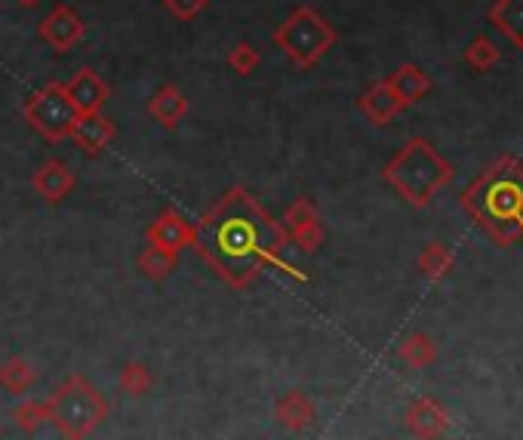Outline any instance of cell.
Instances as JSON below:
<instances>
[{
  "label": "cell",
  "instance_id": "1",
  "mask_svg": "<svg viewBox=\"0 0 523 440\" xmlns=\"http://www.w3.org/2000/svg\"><path fill=\"white\" fill-rule=\"evenodd\" d=\"M287 244L290 240L284 225L274 222L244 185H234L219 197V204L210 207V213L194 225L191 250L204 259L228 287L244 290L253 280H259L262 271L271 265L284 268L287 274L302 280L299 271H293L280 259Z\"/></svg>",
  "mask_w": 523,
  "mask_h": 440
},
{
  "label": "cell",
  "instance_id": "2",
  "mask_svg": "<svg viewBox=\"0 0 523 440\" xmlns=\"http://www.w3.org/2000/svg\"><path fill=\"white\" fill-rule=\"evenodd\" d=\"M462 210L484 228L499 247L523 237V160L502 154L462 191Z\"/></svg>",
  "mask_w": 523,
  "mask_h": 440
},
{
  "label": "cell",
  "instance_id": "3",
  "mask_svg": "<svg viewBox=\"0 0 523 440\" xmlns=\"http://www.w3.org/2000/svg\"><path fill=\"white\" fill-rule=\"evenodd\" d=\"M382 179L404 197L410 207L422 210L431 204L440 188L453 182V164L428 139L413 136L382 167Z\"/></svg>",
  "mask_w": 523,
  "mask_h": 440
},
{
  "label": "cell",
  "instance_id": "4",
  "mask_svg": "<svg viewBox=\"0 0 523 440\" xmlns=\"http://www.w3.org/2000/svg\"><path fill=\"white\" fill-rule=\"evenodd\" d=\"M47 404H50V422L65 440H87L108 419V400L80 373L65 376L47 397Z\"/></svg>",
  "mask_w": 523,
  "mask_h": 440
},
{
  "label": "cell",
  "instance_id": "5",
  "mask_svg": "<svg viewBox=\"0 0 523 440\" xmlns=\"http://www.w3.org/2000/svg\"><path fill=\"white\" fill-rule=\"evenodd\" d=\"M274 44L284 50V56L299 65V68H311L324 59L333 47H336V28L320 16L311 7H296L284 22H280L271 34Z\"/></svg>",
  "mask_w": 523,
  "mask_h": 440
},
{
  "label": "cell",
  "instance_id": "6",
  "mask_svg": "<svg viewBox=\"0 0 523 440\" xmlns=\"http://www.w3.org/2000/svg\"><path fill=\"white\" fill-rule=\"evenodd\" d=\"M22 114L28 124L44 136L50 142H62L68 139L74 120H77V111L71 105V99L65 96V87L59 84V80H53V84H44L40 90H34L25 105H22Z\"/></svg>",
  "mask_w": 523,
  "mask_h": 440
},
{
  "label": "cell",
  "instance_id": "7",
  "mask_svg": "<svg viewBox=\"0 0 523 440\" xmlns=\"http://www.w3.org/2000/svg\"><path fill=\"white\" fill-rule=\"evenodd\" d=\"M280 225H284L290 244H296L302 253H317V247L324 244V237H327V228L317 213V204L308 197L293 200L284 213V219H280Z\"/></svg>",
  "mask_w": 523,
  "mask_h": 440
},
{
  "label": "cell",
  "instance_id": "8",
  "mask_svg": "<svg viewBox=\"0 0 523 440\" xmlns=\"http://www.w3.org/2000/svg\"><path fill=\"white\" fill-rule=\"evenodd\" d=\"M37 34H40V40H44V44H47L50 50L68 53V50H74V47L80 44V40H84L87 25H84V19H80L71 7L59 4V7H53L44 19H40Z\"/></svg>",
  "mask_w": 523,
  "mask_h": 440
},
{
  "label": "cell",
  "instance_id": "9",
  "mask_svg": "<svg viewBox=\"0 0 523 440\" xmlns=\"http://www.w3.org/2000/svg\"><path fill=\"white\" fill-rule=\"evenodd\" d=\"M62 87H65V96L71 99V105H74L77 114H96V111H102L105 102H108V96H111L108 84H105V80L93 68H80L71 80H65Z\"/></svg>",
  "mask_w": 523,
  "mask_h": 440
},
{
  "label": "cell",
  "instance_id": "10",
  "mask_svg": "<svg viewBox=\"0 0 523 440\" xmlns=\"http://www.w3.org/2000/svg\"><path fill=\"white\" fill-rule=\"evenodd\" d=\"M114 136H117L114 120L105 117L102 111H96V114H77L74 127H71V133H68V139H71L80 151H84V154H90V157L102 154V151L111 145Z\"/></svg>",
  "mask_w": 523,
  "mask_h": 440
},
{
  "label": "cell",
  "instance_id": "11",
  "mask_svg": "<svg viewBox=\"0 0 523 440\" xmlns=\"http://www.w3.org/2000/svg\"><path fill=\"white\" fill-rule=\"evenodd\" d=\"M404 425L419 440H437L450 428V413H447L444 404H437L434 397H419L410 404V410L404 416Z\"/></svg>",
  "mask_w": 523,
  "mask_h": 440
},
{
  "label": "cell",
  "instance_id": "12",
  "mask_svg": "<svg viewBox=\"0 0 523 440\" xmlns=\"http://www.w3.org/2000/svg\"><path fill=\"white\" fill-rule=\"evenodd\" d=\"M145 237H148V244H154V247H160V250L179 253V250L191 247V240H194V225H191L182 213H176V210H164V213H160V216L148 225Z\"/></svg>",
  "mask_w": 523,
  "mask_h": 440
},
{
  "label": "cell",
  "instance_id": "13",
  "mask_svg": "<svg viewBox=\"0 0 523 440\" xmlns=\"http://www.w3.org/2000/svg\"><path fill=\"white\" fill-rule=\"evenodd\" d=\"M74 185H77V179H74L71 167L59 157L44 160V164H40L31 176V188L44 197L47 204H62V200L74 191Z\"/></svg>",
  "mask_w": 523,
  "mask_h": 440
},
{
  "label": "cell",
  "instance_id": "14",
  "mask_svg": "<svg viewBox=\"0 0 523 440\" xmlns=\"http://www.w3.org/2000/svg\"><path fill=\"white\" fill-rule=\"evenodd\" d=\"M357 108L360 114H364L370 124L376 127H385L391 124V120L404 111V105H400V99L394 96V90L388 87V80H379V84H373L364 96L357 99Z\"/></svg>",
  "mask_w": 523,
  "mask_h": 440
},
{
  "label": "cell",
  "instance_id": "15",
  "mask_svg": "<svg viewBox=\"0 0 523 440\" xmlns=\"http://www.w3.org/2000/svg\"><path fill=\"white\" fill-rule=\"evenodd\" d=\"M274 419L284 425L287 431H305L314 425L317 419V410L311 404V397L305 391H287V394H280L277 397V404H274Z\"/></svg>",
  "mask_w": 523,
  "mask_h": 440
},
{
  "label": "cell",
  "instance_id": "16",
  "mask_svg": "<svg viewBox=\"0 0 523 440\" xmlns=\"http://www.w3.org/2000/svg\"><path fill=\"white\" fill-rule=\"evenodd\" d=\"M388 87L394 90V96L400 99V105H413V102H419L425 93H431V77H428V71L425 68H419V65H413V62H407V65H400L397 71H391L388 77Z\"/></svg>",
  "mask_w": 523,
  "mask_h": 440
},
{
  "label": "cell",
  "instance_id": "17",
  "mask_svg": "<svg viewBox=\"0 0 523 440\" xmlns=\"http://www.w3.org/2000/svg\"><path fill=\"white\" fill-rule=\"evenodd\" d=\"M148 114L157 120L160 127L164 130H173L179 120L188 114V99L179 87L173 84H164V87H157V93L148 99Z\"/></svg>",
  "mask_w": 523,
  "mask_h": 440
},
{
  "label": "cell",
  "instance_id": "18",
  "mask_svg": "<svg viewBox=\"0 0 523 440\" xmlns=\"http://www.w3.org/2000/svg\"><path fill=\"white\" fill-rule=\"evenodd\" d=\"M490 25L511 47L523 50V0H496L490 7Z\"/></svg>",
  "mask_w": 523,
  "mask_h": 440
},
{
  "label": "cell",
  "instance_id": "19",
  "mask_svg": "<svg viewBox=\"0 0 523 440\" xmlns=\"http://www.w3.org/2000/svg\"><path fill=\"white\" fill-rule=\"evenodd\" d=\"M37 385V370L28 357L13 354L0 364V388L10 391V394H28Z\"/></svg>",
  "mask_w": 523,
  "mask_h": 440
},
{
  "label": "cell",
  "instance_id": "20",
  "mask_svg": "<svg viewBox=\"0 0 523 440\" xmlns=\"http://www.w3.org/2000/svg\"><path fill=\"white\" fill-rule=\"evenodd\" d=\"M397 357L400 364H407L410 370H425L437 360V342L428 333H410L397 345Z\"/></svg>",
  "mask_w": 523,
  "mask_h": 440
},
{
  "label": "cell",
  "instance_id": "21",
  "mask_svg": "<svg viewBox=\"0 0 523 440\" xmlns=\"http://www.w3.org/2000/svg\"><path fill=\"white\" fill-rule=\"evenodd\" d=\"M136 265H139L142 277H148L151 284H164V280H167V277L176 271V265H179V253H170V250H160V247L148 244V247L139 253Z\"/></svg>",
  "mask_w": 523,
  "mask_h": 440
},
{
  "label": "cell",
  "instance_id": "22",
  "mask_svg": "<svg viewBox=\"0 0 523 440\" xmlns=\"http://www.w3.org/2000/svg\"><path fill=\"white\" fill-rule=\"evenodd\" d=\"M416 265H419V271H422L425 280H431V284H440V280L453 274L456 256H453V250L447 244H428L419 253V262Z\"/></svg>",
  "mask_w": 523,
  "mask_h": 440
},
{
  "label": "cell",
  "instance_id": "23",
  "mask_svg": "<svg viewBox=\"0 0 523 440\" xmlns=\"http://www.w3.org/2000/svg\"><path fill=\"white\" fill-rule=\"evenodd\" d=\"M10 419L22 434H34L50 422V404L47 400H31L28 397V400H22L19 407H13Z\"/></svg>",
  "mask_w": 523,
  "mask_h": 440
},
{
  "label": "cell",
  "instance_id": "24",
  "mask_svg": "<svg viewBox=\"0 0 523 440\" xmlns=\"http://www.w3.org/2000/svg\"><path fill=\"white\" fill-rule=\"evenodd\" d=\"M154 385V373L142 364V360H127L117 373V388L130 397H145Z\"/></svg>",
  "mask_w": 523,
  "mask_h": 440
},
{
  "label": "cell",
  "instance_id": "25",
  "mask_svg": "<svg viewBox=\"0 0 523 440\" xmlns=\"http://www.w3.org/2000/svg\"><path fill=\"white\" fill-rule=\"evenodd\" d=\"M499 59H502V50L493 44V37H487V34H477V37L471 40V44L465 47V62H468V68H474V71H480V74H487L490 68H496Z\"/></svg>",
  "mask_w": 523,
  "mask_h": 440
},
{
  "label": "cell",
  "instance_id": "26",
  "mask_svg": "<svg viewBox=\"0 0 523 440\" xmlns=\"http://www.w3.org/2000/svg\"><path fill=\"white\" fill-rule=\"evenodd\" d=\"M259 62H262L259 50H256L253 44H247V40H240V44H234L231 53H228V68H231L234 74H240V77H250V74L259 68Z\"/></svg>",
  "mask_w": 523,
  "mask_h": 440
},
{
  "label": "cell",
  "instance_id": "27",
  "mask_svg": "<svg viewBox=\"0 0 523 440\" xmlns=\"http://www.w3.org/2000/svg\"><path fill=\"white\" fill-rule=\"evenodd\" d=\"M210 0H164V7L170 16H176L179 22H191L194 16H200L207 10Z\"/></svg>",
  "mask_w": 523,
  "mask_h": 440
},
{
  "label": "cell",
  "instance_id": "28",
  "mask_svg": "<svg viewBox=\"0 0 523 440\" xmlns=\"http://www.w3.org/2000/svg\"><path fill=\"white\" fill-rule=\"evenodd\" d=\"M16 4H19V7H28V10H31V7H37V4H40V0H16Z\"/></svg>",
  "mask_w": 523,
  "mask_h": 440
}]
</instances>
